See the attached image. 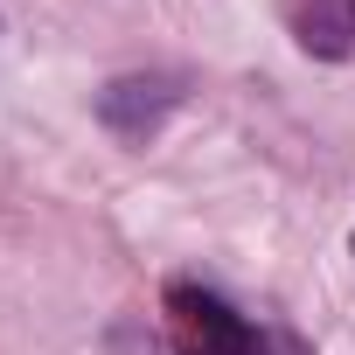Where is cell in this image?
I'll use <instances>...</instances> for the list:
<instances>
[{"mask_svg":"<svg viewBox=\"0 0 355 355\" xmlns=\"http://www.w3.org/2000/svg\"><path fill=\"white\" fill-rule=\"evenodd\" d=\"M174 77H112L105 91H98V119L119 132V139H146L167 112H174Z\"/></svg>","mask_w":355,"mask_h":355,"instance_id":"7a4b0ae2","label":"cell"},{"mask_svg":"<svg viewBox=\"0 0 355 355\" xmlns=\"http://www.w3.org/2000/svg\"><path fill=\"white\" fill-rule=\"evenodd\" d=\"M279 15L306 56H320V63L355 56V0H279Z\"/></svg>","mask_w":355,"mask_h":355,"instance_id":"3957f363","label":"cell"},{"mask_svg":"<svg viewBox=\"0 0 355 355\" xmlns=\"http://www.w3.org/2000/svg\"><path fill=\"white\" fill-rule=\"evenodd\" d=\"M160 306H167L174 355H265V334H258L230 300H216V293L196 286V279H174V286L160 293Z\"/></svg>","mask_w":355,"mask_h":355,"instance_id":"6da1fadb","label":"cell"}]
</instances>
